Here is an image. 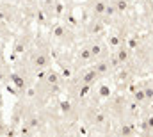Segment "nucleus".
Listing matches in <instances>:
<instances>
[{"mask_svg":"<svg viewBox=\"0 0 153 137\" xmlns=\"http://www.w3.org/2000/svg\"><path fill=\"white\" fill-rule=\"evenodd\" d=\"M34 41H36V36L30 32V29H23L20 34L16 36L14 43L11 46V64L16 63V61H20L22 57H25L27 52L32 48Z\"/></svg>","mask_w":153,"mask_h":137,"instance_id":"nucleus-1","label":"nucleus"},{"mask_svg":"<svg viewBox=\"0 0 153 137\" xmlns=\"http://www.w3.org/2000/svg\"><path fill=\"white\" fill-rule=\"evenodd\" d=\"M50 41H55L62 46H73L76 41V34L68 23L55 22L50 29Z\"/></svg>","mask_w":153,"mask_h":137,"instance_id":"nucleus-2","label":"nucleus"},{"mask_svg":"<svg viewBox=\"0 0 153 137\" xmlns=\"http://www.w3.org/2000/svg\"><path fill=\"white\" fill-rule=\"evenodd\" d=\"M89 48H91V55H93V61H94V63L111 57V55H109V46H107L105 43L98 41V39L89 41Z\"/></svg>","mask_w":153,"mask_h":137,"instance_id":"nucleus-3","label":"nucleus"},{"mask_svg":"<svg viewBox=\"0 0 153 137\" xmlns=\"http://www.w3.org/2000/svg\"><path fill=\"white\" fill-rule=\"evenodd\" d=\"M75 63L76 66L82 69L84 64H87V63H93V55H91V48H89V43H85V45H82L78 50L75 52Z\"/></svg>","mask_w":153,"mask_h":137,"instance_id":"nucleus-4","label":"nucleus"},{"mask_svg":"<svg viewBox=\"0 0 153 137\" xmlns=\"http://www.w3.org/2000/svg\"><path fill=\"white\" fill-rule=\"evenodd\" d=\"M103 31H105V25L102 20H91L84 27V34L89 36V37H98L100 34H103Z\"/></svg>","mask_w":153,"mask_h":137,"instance_id":"nucleus-5","label":"nucleus"},{"mask_svg":"<svg viewBox=\"0 0 153 137\" xmlns=\"http://www.w3.org/2000/svg\"><path fill=\"white\" fill-rule=\"evenodd\" d=\"M107 4L105 0H93L91 5H89V11H91V16L93 20H100L102 16H105V11H107Z\"/></svg>","mask_w":153,"mask_h":137,"instance_id":"nucleus-6","label":"nucleus"},{"mask_svg":"<svg viewBox=\"0 0 153 137\" xmlns=\"http://www.w3.org/2000/svg\"><path fill=\"white\" fill-rule=\"evenodd\" d=\"M11 71H13V64L7 63V59L4 57V54L0 52V86L7 84L9 82V77H11Z\"/></svg>","mask_w":153,"mask_h":137,"instance_id":"nucleus-7","label":"nucleus"},{"mask_svg":"<svg viewBox=\"0 0 153 137\" xmlns=\"http://www.w3.org/2000/svg\"><path fill=\"white\" fill-rule=\"evenodd\" d=\"M96 95H98V98H109V96H111V89H109V86H100L98 91H96Z\"/></svg>","mask_w":153,"mask_h":137,"instance_id":"nucleus-8","label":"nucleus"},{"mask_svg":"<svg viewBox=\"0 0 153 137\" xmlns=\"http://www.w3.org/2000/svg\"><path fill=\"white\" fill-rule=\"evenodd\" d=\"M7 128H9V123H5V119H4V116L0 112V137H4L7 134Z\"/></svg>","mask_w":153,"mask_h":137,"instance_id":"nucleus-9","label":"nucleus"},{"mask_svg":"<svg viewBox=\"0 0 153 137\" xmlns=\"http://www.w3.org/2000/svg\"><path fill=\"white\" fill-rule=\"evenodd\" d=\"M114 5H116V9H117V13H123L128 7V2L126 0H114Z\"/></svg>","mask_w":153,"mask_h":137,"instance_id":"nucleus-10","label":"nucleus"},{"mask_svg":"<svg viewBox=\"0 0 153 137\" xmlns=\"http://www.w3.org/2000/svg\"><path fill=\"white\" fill-rule=\"evenodd\" d=\"M0 112H2V95H0Z\"/></svg>","mask_w":153,"mask_h":137,"instance_id":"nucleus-11","label":"nucleus"},{"mask_svg":"<svg viewBox=\"0 0 153 137\" xmlns=\"http://www.w3.org/2000/svg\"><path fill=\"white\" fill-rule=\"evenodd\" d=\"M66 137H78V136H66Z\"/></svg>","mask_w":153,"mask_h":137,"instance_id":"nucleus-12","label":"nucleus"}]
</instances>
